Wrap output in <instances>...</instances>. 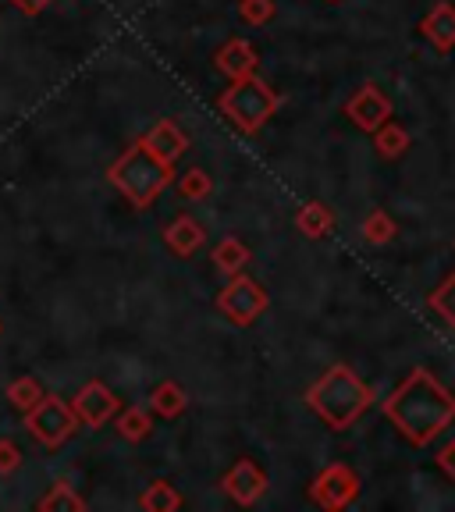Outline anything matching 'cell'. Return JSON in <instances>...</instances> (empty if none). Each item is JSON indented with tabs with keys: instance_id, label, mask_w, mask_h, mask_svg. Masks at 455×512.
<instances>
[{
	"instance_id": "obj_1",
	"label": "cell",
	"mask_w": 455,
	"mask_h": 512,
	"mask_svg": "<svg viewBox=\"0 0 455 512\" xmlns=\"http://www.w3.org/2000/svg\"><path fill=\"white\" fill-rule=\"evenodd\" d=\"M381 413L413 448H427L455 420V395L427 367H413L381 402Z\"/></svg>"
},
{
	"instance_id": "obj_2",
	"label": "cell",
	"mask_w": 455,
	"mask_h": 512,
	"mask_svg": "<svg viewBox=\"0 0 455 512\" xmlns=\"http://www.w3.org/2000/svg\"><path fill=\"white\" fill-rule=\"evenodd\" d=\"M306 406L331 427V431H349L370 406H374V388L345 363L328 367L306 392Z\"/></svg>"
},
{
	"instance_id": "obj_3",
	"label": "cell",
	"mask_w": 455,
	"mask_h": 512,
	"mask_svg": "<svg viewBox=\"0 0 455 512\" xmlns=\"http://www.w3.org/2000/svg\"><path fill=\"white\" fill-rule=\"evenodd\" d=\"M107 178H111V185L125 196L128 203H132V207L146 210L153 200H157L160 192L171 185V178H175V164L160 160L157 153L143 143V139H136V143L128 146V150L111 164Z\"/></svg>"
},
{
	"instance_id": "obj_4",
	"label": "cell",
	"mask_w": 455,
	"mask_h": 512,
	"mask_svg": "<svg viewBox=\"0 0 455 512\" xmlns=\"http://www.w3.org/2000/svg\"><path fill=\"white\" fill-rule=\"evenodd\" d=\"M217 107H221V114L239 128L242 136H256L281 107V96L264 79L249 75V79H239L224 89Z\"/></svg>"
},
{
	"instance_id": "obj_5",
	"label": "cell",
	"mask_w": 455,
	"mask_h": 512,
	"mask_svg": "<svg viewBox=\"0 0 455 512\" xmlns=\"http://www.w3.org/2000/svg\"><path fill=\"white\" fill-rule=\"evenodd\" d=\"M25 427H29V434L40 441L43 448L57 452V448L75 438L79 416H75L68 399H61V395H43V399L25 413Z\"/></svg>"
},
{
	"instance_id": "obj_6",
	"label": "cell",
	"mask_w": 455,
	"mask_h": 512,
	"mask_svg": "<svg viewBox=\"0 0 455 512\" xmlns=\"http://www.w3.org/2000/svg\"><path fill=\"white\" fill-rule=\"evenodd\" d=\"M267 306H271V296H267V288L260 285L256 278H246V274H232L228 285L217 292V313L224 320H232L235 328H249L256 320L264 317Z\"/></svg>"
},
{
	"instance_id": "obj_7",
	"label": "cell",
	"mask_w": 455,
	"mask_h": 512,
	"mask_svg": "<svg viewBox=\"0 0 455 512\" xmlns=\"http://www.w3.org/2000/svg\"><path fill=\"white\" fill-rule=\"evenodd\" d=\"M310 498L328 512H342L349 509L356 498H360V477L356 470L345 463H331L313 477L310 484Z\"/></svg>"
},
{
	"instance_id": "obj_8",
	"label": "cell",
	"mask_w": 455,
	"mask_h": 512,
	"mask_svg": "<svg viewBox=\"0 0 455 512\" xmlns=\"http://www.w3.org/2000/svg\"><path fill=\"white\" fill-rule=\"evenodd\" d=\"M72 409H75V416H79V424H86L89 431H100V427L111 424L114 416H118L121 399L104 381H86L79 392H75Z\"/></svg>"
},
{
	"instance_id": "obj_9",
	"label": "cell",
	"mask_w": 455,
	"mask_h": 512,
	"mask_svg": "<svg viewBox=\"0 0 455 512\" xmlns=\"http://www.w3.org/2000/svg\"><path fill=\"white\" fill-rule=\"evenodd\" d=\"M345 118L360 128V132L374 136L384 121H392V100H388V93H384L381 86L367 82V86H360L349 96V104H345Z\"/></svg>"
},
{
	"instance_id": "obj_10",
	"label": "cell",
	"mask_w": 455,
	"mask_h": 512,
	"mask_svg": "<svg viewBox=\"0 0 455 512\" xmlns=\"http://www.w3.org/2000/svg\"><path fill=\"white\" fill-rule=\"evenodd\" d=\"M224 495L239 505H256L267 491V473L256 466V459H239L221 480Z\"/></svg>"
},
{
	"instance_id": "obj_11",
	"label": "cell",
	"mask_w": 455,
	"mask_h": 512,
	"mask_svg": "<svg viewBox=\"0 0 455 512\" xmlns=\"http://www.w3.org/2000/svg\"><path fill=\"white\" fill-rule=\"evenodd\" d=\"M420 36H424L434 50H441V54L455 50V4L452 0H438V4L420 18Z\"/></svg>"
},
{
	"instance_id": "obj_12",
	"label": "cell",
	"mask_w": 455,
	"mask_h": 512,
	"mask_svg": "<svg viewBox=\"0 0 455 512\" xmlns=\"http://www.w3.org/2000/svg\"><path fill=\"white\" fill-rule=\"evenodd\" d=\"M214 68L221 75H228L232 82L249 79V75H256V68H260V54L253 50V43H246V40H228L214 54Z\"/></svg>"
},
{
	"instance_id": "obj_13",
	"label": "cell",
	"mask_w": 455,
	"mask_h": 512,
	"mask_svg": "<svg viewBox=\"0 0 455 512\" xmlns=\"http://www.w3.org/2000/svg\"><path fill=\"white\" fill-rule=\"evenodd\" d=\"M143 143L150 146L160 160H168V164H178V160L189 153V136H185L182 125L171 121V118H160L157 125L143 136Z\"/></svg>"
},
{
	"instance_id": "obj_14",
	"label": "cell",
	"mask_w": 455,
	"mask_h": 512,
	"mask_svg": "<svg viewBox=\"0 0 455 512\" xmlns=\"http://www.w3.org/2000/svg\"><path fill=\"white\" fill-rule=\"evenodd\" d=\"M203 242H207V232H203V224L192 214H178L175 221L164 228V246L175 256H182V260H189L192 253H200Z\"/></svg>"
},
{
	"instance_id": "obj_15",
	"label": "cell",
	"mask_w": 455,
	"mask_h": 512,
	"mask_svg": "<svg viewBox=\"0 0 455 512\" xmlns=\"http://www.w3.org/2000/svg\"><path fill=\"white\" fill-rule=\"evenodd\" d=\"M185 406H189V395H185V388L178 381H160L150 392V413L153 416L175 420V416L185 413Z\"/></svg>"
},
{
	"instance_id": "obj_16",
	"label": "cell",
	"mask_w": 455,
	"mask_h": 512,
	"mask_svg": "<svg viewBox=\"0 0 455 512\" xmlns=\"http://www.w3.org/2000/svg\"><path fill=\"white\" fill-rule=\"evenodd\" d=\"M296 228L306 239H324V235H331V228H335V214H331L328 203L310 200L296 210Z\"/></svg>"
},
{
	"instance_id": "obj_17",
	"label": "cell",
	"mask_w": 455,
	"mask_h": 512,
	"mask_svg": "<svg viewBox=\"0 0 455 512\" xmlns=\"http://www.w3.org/2000/svg\"><path fill=\"white\" fill-rule=\"evenodd\" d=\"M249 260H253V253H249L246 242L235 239V235H228V239H221L214 246V267L221 274H228V278H232V274H239Z\"/></svg>"
},
{
	"instance_id": "obj_18",
	"label": "cell",
	"mask_w": 455,
	"mask_h": 512,
	"mask_svg": "<svg viewBox=\"0 0 455 512\" xmlns=\"http://www.w3.org/2000/svg\"><path fill=\"white\" fill-rule=\"evenodd\" d=\"M114 431H118L125 441H146L153 434V420L143 406H125V409H118V416H114Z\"/></svg>"
},
{
	"instance_id": "obj_19",
	"label": "cell",
	"mask_w": 455,
	"mask_h": 512,
	"mask_svg": "<svg viewBox=\"0 0 455 512\" xmlns=\"http://www.w3.org/2000/svg\"><path fill=\"white\" fill-rule=\"evenodd\" d=\"M139 509L143 512H175L182 509V495L171 480H153L150 488L139 495Z\"/></svg>"
},
{
	"instance_id": "obj_20",
	"label": "cell",
	"mask_w": 455,
	"mask_h": 512,
	"mask_svg": "<svg viewBox=\"0 0 455 512\" xmlns=\"http://www.w3.org/2000/svg\"><path fill=\"white\" fill-rule=\"evenodd\" d=\"M374 146L384 160H399L409 150V132L402 125H395V121H384L374 132Z\"/></svg>"
},
{
	"instance_id": "obj_21",
	"label": "cell",
	"mask_w": 455,
	"mask_h": 512,
	"mask_svg": "<svg viewBox=\"0 0 455 512\" xmlns=\"http://www.w3.org/2000/svg\"><path fill=\"white\" fill-rule=\"evenodd\" d=\"M36 509L40 512H61V509H68V512H82L86 509V498H79L75 495V488L72 484H68V480H57L54 488L47 491V495L40 498V502H36Z\"/></svg>"
},
{
	"instance_id": "obj_22",
	"label": "cell",
	"mask_w": 455,
	"mask_h": 512,
	"mask_svg": "<svg viewBox=\"0 0 455 512\" xmlns=\"http://www.w3.org/2000/svg\"><path fill=\"white\" fill-rule=\"evenodd\" d=\"M43 399V388H40V381L36 377H15V381L8 384V402L18 409V413H29L36 402Z\"/></svg>"
},
{
	"instance_id": "obj_23",
	"label": "cell",
	"mask_w": 455,
	"mask_h": 512,
	"mask_svg": "<svg viewBox=\"0 0 455 512\" xmlns=\"http://www.w3.org/2000/svg\"><path fill=\"white\" fill-rule=\"evenodd\" d=\"M399 235V224L392 221V214H384V210H370L367 221H363V239L370 246H384V242H392Z\"/></svg>"
},
{
	"instance_id": "obj_24",
	"label": "cell",
	"mask_w": 455,
	"mask_h": 512,
	"mask_svg": "<svg viewBox=\"0 0 455 512\" xmlns=\"http://www.w3.org/2000/svg\"><path fill=\"white\" fill-rule=\"evenodd\" d=\"M427 306H431V310L438 313L441 320H445L448 328L455 331V271L448 274V278L441 281L438 288H434L431 296H427Z\"/></svg>"
},
{
	"instance_id": "obj_25",
	"label": "cell",
	"mask_w": 455,
	"mask_h": 512,
	"mask_svg": "<svg viewBox=\"0 0 455 512\" xmlns=\"http://www.w3.org/2000/svg\"><path fill=\"white\" fill-rule=\"evenodd\" d=\"M214 192V178L203 168H189L185 175H178V196L182 200H207Z\"/></svg>"
},
{
	"instance_id": "obj_26",
	"label": "cell",
	"mask_w": 455,
	"mask_h": 512,
	"mask_svg": "<svg viewBox=\"0 0 455 512\" xmlns=\"http://www.w3.org/2000/svg\"><path fill=\"white\" fill-rule=\"evenodd\" d=\"M274 0H242L239 4V18L246 25H267L274 18Z\"/></svg>"
},
{
	"instance_id": "obj_27",
	"label": "cell",
	"mask_w": 455,
	"mask_h": 512,
	"mask_svg": "<svg viewBox=\"0 0 455 512\" xmlns=\"http://www.w3.org/2000/svg\"><path fill=\"white\" fill-rule=\"evenodd\" d=\"M18 466H22V448H18L15 441L0 438V477H8V473H15Z\"/></svg>"
},
{
	"instance_id": "obj_28",
	"label": "cell",
	"mask_w": 455,
	"mask_h": 512,
	"mask_svg": "<svg viewBox=\"0 0 455 512\" xmlns=\"http://www.w3.org/2000/svg\"><path fill=\"white\" fill-rule=\"evenodd\" d=\"M438 466H441V473H445V477L455 480V441H448V445L438 452Z\"/></svg>"
},
{
	"instance_id": "obj_29",
	"label": "cell",
	"mask_w": 455,
	"mask_h": 512,
	"mask_svg": "<svg viewBox=\"0 0 455 512\" xmlns=\"http://www.w3.org/2000/svg\"><path fill=\"white\" fill-rule=\"evenodd\" d=\"M11 4H15L18 11H22V15H43V11L50 8V0H11Z\"/></svg>"
},
{
	"instance_id": "obj_30",
	"label": "cell",
	"mask_w": 455,
	"mask_h": 512,
	"mask_svg": "<svg viewBox=\"0 0 455 512\" xmlns=\"http://www.w3.org/2000/svg\"><path fill=\"white\" fill-rule=\"evenodd\" d=\"M328 4H338V0H328Z\"/></svg>"
}]
</instances>
